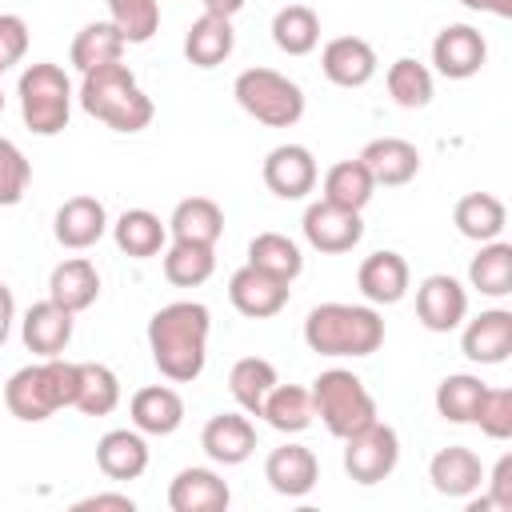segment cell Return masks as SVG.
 Returning a JSON list of instances; mask_svg holds the SVG:
<instances>
[{"instance_id":"cell-1","label":"cell","mask_w":512,"mask_h":512,"mask_svg":"<svg viewBox=\"0 0 512 512\" xmlns=\"http://www.w3.org/2000/svg\"><path fill=\"white\" fill-rule=\"evenodd\" d=\"M212 312L200 300H172L148 320V352L164 380L192 384L208 364Z\"/></svg>"},{"instance_id":"cell-2","label":"cell","mask_w":512,"mask_h":512,"mask_svg":"<svg viewBox=\"0 0 512 512\" xmlns=\"http://www.w3.org/2000/svg\"><path fill=\"white\" fill-rule=\"evenodd\" d=\"M76 100L92 120H100V124H108L112 132H124V136L144 132L156 116L152 96L140 88L136 72L124 60L84 72L80 88H76Z\"/></svg>"},{"instance_id":"cell-3","label":"cell","mask_w":512,"mask_h":512,"mask_svg":"<svg viewBox=\"0 0 512 512\" xmlns=\"http://www.w3.org/2000/svg\"><path fill=\"white\" fill-rule=\"evenodd\" d=\"M304 344L316 356H372L384 344V316L376 304L328 300L304 316Z\"/></svg>"},{"instance_id":"cell-4","label":"cell","mask_w":512,"mask_h":512,"mask_svg":"<svg viewBox=\"0 0 512 512\" xmlns=\"http://www.w3.org/2000/svg\"><path fill=\"white\" fill-rule=\"evenodd\" d=\"M80 392V360H64V356H48V360H32L24 368H16L4 384V404L16 420L24 424H40L60 408H72Z\"/></svg>"},{"instance_id":"cell-5","label":"cell","mask_w":512,"mask_h":512,"mask_svg":"<svg viewBox=\"0 0 512 512\" xmlns=\"http://www.w3.org/2000/svg\"><path fill=\"white\" fill-rule=\"evenodd\" d=\"M16 96H20L24 128L32 136H60L68 128L76 88H72V80L60 64H52V60L28 64L16 80Z\"/></svg>"},{"instance_id":"cell-6","label":"cell","mask_w":512,"mask_h":512,"mask_svg":"<svg viewBox=\"0 0 512 512\" xmlns=\"http://www.w3.org/2000/svg\"><path fill=\"white\" fill-rule=\"evenodd\" d=\"M232 96L264 128H292L304 116V88L276 68H244L232 80Z\"/></svg>"},{"instance_id":"cell-7","label":"cell","mask_w":512,"mask_h":512,"mask_svg":"<svg viewBox=\"0 0 512 512\" xmlns=\"http://www.w3.org/2000/svg\"><path fill=\"white\" fill-rule=\"evenodd\" d=\"M308 392H312V408H316L320 424H324L336 440H344V436H352V432H360L364 424L376 420V396H372L368 384H364L356 372H348V368H328V372H320Z\"/></svg>"},{"instance_id":"cell-8","label":"cell","mask_w":512,"mask_h":512,"mask_svg":"<svg viewBox=\"0 0 512 512\" xmlns=\"http://www.w3.org/2000/svg\"><path fill=\"white\" fill-rule=\"evenodd\" d=\"M400 464V436L392 424H380V416L372 424H364L360 432L344 436V472L348 480L372 488L380 480H388Z\"/></svg>"},{"instance_id":"cell-9","label":"cell","mask_w":512,"mask_h":512,"mask_svg":"<svg viewBox=\"0 0 512 512\" xmlns=\"http://www.w3.org/2000/svg\"><path fill=\"white\" fill-rule=\"evenodd\" d=\"M300 232H304L308 248H316L324 256H340V252H352L364 240V220H360V212L336 208L328 200H312L304 208Z\"/></svg>"},{"instance_id":"cell-10","label":"cell","mask_w":512,"mask_h":512,"mask_svg":"<svg viewBox=\"0 0 512 512\" xmlns=\"http://www.w3.org/2000/svg\"><path fill=\"white\" fill-rule=\"evenodd\" d=\"M488 64V40L472 24H444L432 40V68L444 80H472Z\"/></svg>"},{"instance_id":"cell-11","label":"cell","mask_w":512,"mask_h":512,"mask_svg":"<svg viewBox=\"0 0 512 512\" xmlns=\"http://www.w3.org/2000/svg\"><path fill=\"white\" fill-rule=\"evenodd\" d=\"M288 296H292V284L256 268V264H244L232 272L228 280V300L240 316L248 320H268V316H280L288 308Z\"/></svg>"},{"instance_id":"cell-12","label":"cell","mask_w":512,"mask_h":512,"mask_svg":"<svg viewBox=\"0 0 512 512\" xmlns=\"http://www.w3.org/2000/svg\"><path fill=\"white\" fill-rule=\"evenodd\" d=\"M468 316V288L448 276V272H432L416 284V320L428 332H456Z\"/></svg>"},{"instance_id":"cell-13","label":"cell","mask_w":512,"mask_h":512,"mask_svg":"<svg viewBox=\"0 0 512 512\" xmlns=\"http://www.w3.org/2000/svg\"><path fill=\"white\" fill-rule=\"evenodd\" d=\"M260 176H264V184H268L272 196H280V200H304L316 188L320 168H316L312 148H304V144H276L264 156Z\"/></svg>"},{"instance_id":"cell-14","label":"cell","mask_w":512,"mask_h":512,"mask_svg":"<svg viewBox=\"0 0 512 512\" xmlns=\"http://www.w3.org/2000/svg\"><path fill=\"white\" fill-rule=\"evenodd\" d=\"M72 328H76V312L60 308L56 300H36L28 304L24 320H20V340L32 356L48 360V356H64V348L72 344Z\"/></svg>"},{"instance_id":"cell-15","label":"cell","mask_w":512,"mask_h":512,"mask_svg":"<svg viewBox=\"0 0 512 512\" xmlns=\"http://www.w3.org/2000/svg\"><path fill=\"white\" fill-rule=\"evenodd\" d=\"M460 352L472 364H504L512 356V312L508 308H484L472 320L464 316Z\"/></svg>"},{"instance_id":"cell-16","label":"cell","mask_w":512,"mask_h":512,"mask_svg":"<svg viewBox=\"0 0 512 512\" xmlns=\"http://www.w3.org/2000/svg\"><path fill=\"white\" fill-rule=\"evenodd\" d=\"M108 208L96 200V196H68L56 216H52V236L60 248H72V252H84L92 244L104 240L108 232Z\"/></svg>"},{"instance_id":"cell-17","label":"cell","mask_w":512,"mask_h":512,"mask_svg":"<svg viewBox=\"0 0 512 512\" xmlns=\"http://www.w3.org/2000/svg\"><path fill=\"white\" fill-rule=\"evenodd\" d=\"M356 288H360V296H364L368 304H376V308L400 304V300L408 296V288H412L408 260H404L400 252H392V248H380V252L364 256L360 268H356Z\"/></svg>"},{"instance_id":"cell-18","label":"cell","mask_w":512,"mask_h":512,"mask_svg":"<svg viewBox=\"0 0 512 512\" xmlns=\"http://www.w3.org/2000/svg\"><path fill=\"white\" fill-rule=\"evenodd\" d=\"M376 68H380L376 48L364 36H332L320 48V72L336 88H364L376 76Z\"/></svg>"},{"instance_id":"cell-19","label":"cell","mask_w":512,"mask_h":512,"mask_svg":"<svg viewBox=\"0 0 512 512\" xmlns=\"http://www.w3.org/2000/svg\"><path fill=\"white\" fill-rule=\"evenodd\" d=\"M200 448L212 464L236 468L256 452V424L248 412H216L200 432Z\"/></svg>"},{"instance_id":"cell-20","label":"cell","mask_w":512,"mask_h":512,"mask_svg":"<svg viewBox=\"0 0 512 512\" xmlns=\"http://www.w3.org/2000/svg\"><path fill=\"white\" fill-rule=\"evenodd\" d=\"M264 480H268V488H272L276 496L300 500V496H308V492L316 488V480H320V460H316L312 448L288 440V444H280V448L268 452V460H264Z\"/></svg>"},{"instance_id":"cell-21","label":"cell","mask_w":512,"mask_h":512,"mask_svg":"<svg viewBox=\"0 0 512 512\" xmlns=\"http://www.w3.org/2000/svg\"><path fill=\"white\" fill-rule=\"evenodd\" d=\"M232 504V492L216 468H180L168 484V508L172 512H224Z\"/></svg>"},{"instance_id":"cell-22","label":"cell","mask_w":512,"mask_h":512,"mask_svg":"<svg viewBox=\"0 0 512 512\" xmlns=\"http://www.w3.org/2000/svg\"><path fill=\"white\" fill-rule=\"evenodd\" d=\"M132 428L144 436H172L184 424V396L172 384H144L128 400Z\"/></svg>"},{"instance_id":"cell-23","label":"cell","mask_w":512,"mask_h":512,"mask_svg":"<svg viewBox=\"0 0 512 512\" xmlns=\"http://www.w3.org/2000/svg\"><path fill=\"white\" fill-rule=\"evenodd\" d=\"M360 164L372 172L376 188H380V184H384V188H400V184L416 180V172H420V152H416V144L404 140V136H376V140H368V144L360 148Z\"/></svg>"},{"instance_id":"cell-24","label":"cell","mask_w":512,"mask_h":512,"mask_svg":"<svg viewBox=\"0 0 512 512\" xmlns=\"http://www.w3.org/2000/svg\"><path fill=\"white\" fill-rule=\"evenodd\" d=\"M428 480H432V488H436L440 496H448V500H468V496H476V488L484 484V464H480V456H476L472 448L448 444V448H440V452L428 460Z\"/></svg>"},{"instance_id":"cell-25","label":"cell","mask_w":512,"mask_h":512,"mask_svg":"<svg viewBox=\"0 0 512 512\" xmlns=\"http://www.w3.org/2000/svg\"><path fill=\"white\" fill-rule=\"evenodd\" d=\"M96 468L108 480H140L148 472V440L136 428H112L96 440Z\"/></svg>"},{"instance_id":"cell-26","label":"cell","mask_w":512,"mask_h":512,"mask_svg":"<svg viewBox=\"0 0 512 512\" xmlns=\"http://www.w3.org/2000/svg\"><path fill=\"white\" fill-rule=\"evenodd\" d=\"M108 228H112L116 248L124 256H132V260H152V256H160L168 248V220H160L148 208H128Z\"/></svg>"},{"instance_id":"cell-27","label":"cell","mask_w":512,"mask_h":512,"mask_svg":"<svg viewBox=\"0 0 512 512\" xmlns=\"http://www.w3.org/2000/svg\"><path fill=\"white\" fill-rule=\"evenodd\" d=\"M48 300H56L68 312H84L100 300V272L88 256H68L48 276Z\"/></svg>"},{"instance_id":"cell-28","label":"cell","mask_w":512,"mask_h":512,"mask_svg":"<svg viewBox=\"0 0 512 512\" xmlns=\"http://www.w3.org/2000/svg\"><path fill=\"white\" fill-rule=\"evenodd\" d=\"M232 48H236V32H232V20H228V16L204 12V16H196V20L188 24V32H184V56H188V64H196V68H216V64H224V60L232 56Z\"/></svg>"},{"instance_id":"cell-29","label":"cell","mask_w":512,"mask_h":512,"mask_svg":"<svg viewBox=\"0 0 512 512\" xmlns=\"http://www.w3.org/2000/svg\"><path fill=\"white\" fill-rule=\"evenodd\" d=\"M124 48H128V40L120 36V28H116L112 20H92V24H84V28L72 36L68 60H72V68L84 76V72H92V68H104V64L124 60Z\"/></svg>"},{"instance_id":"cell-30","label":"cell","mask_w":512,"mask_h":512,"mask_svg":"<svg viewBox=\"0 0 512 512\" xmlns=\"http://www.w3.org/2000/svg\"><path fill=\"white\" fill-rule=\"evenodd\" d=\"M372 196H376V180L360 164V156L356 160H336L320 180V200H328L336 208H348V212H364Z\"/></svg>"},{"instance_id":"cell-31","label":"cell","mask_w":512,"mask_h":512,"mask_svg":"<svg viewBox=\"0 0 512 512\" xmlns=\"http://www.w3.org/2000/svg\"><path fill=\"white\" fill-rule=\"evenodd\" d=\"M168 236L172 240H192V244H216L224 236V208L212 196H188L172 208Z\"/></svg>"},{"instance_id":"cell-32","label":"cell","mask_w":512,"mask_h":512,"mask_svg":"<svg viewBox=\"0 0 512 512\" xmlns=\"http://www.w3.org/2000/svg\"><path fill=\"white\" fill-rule=\"evenodd\" d=\"M468 288H476L488 300H504L512 292V244L508 240H484L476 256L468 260Z\"/></svg>"},{"instance_id":"cell-33","label":"cell","mask_w":512,"mask_h":512,"mask_svg":"<svg viewBox=\"0 0 512 512\" xmlns=\"http://www.w3.org/2000/svg\"><path fill=\"white\" fill-rule=\"evenodd\" d=\"M452 224H456V232H460L464 240L484 244V240H496V236L504 232L508 208H504V200L492 196V192H468V196L456 200Z\"/></svg>"},{"instance_id":"cell-34","label":"cell","mask_w":512,"mask_h":512,"mask_svg":"<svg viewBox=\"0 0 512 512\" xmlns=\"http://www.w3.org/2000/svg\"><path fill=\"white\" fill-rule=\"evenodd\" d=\"M164 280L176 288H200L216 272V244H192V240H172L160 252Z\"/></svg>"},{"instance_id":"cell-35","label":"cell","mask_w":512,"mask_h":512,"mask_svg":"<svg viewBox=\"0 0 512 512\" xmlns=\"http://www.w3.org/2000/svg\"><path fill=\"white\" fill-rule=\"evenodd\" d=\"M260 420L284 436H296L304 428H312L316 420V408H312V392L300 388V384H276L268 396H264V408H260Z\"/></svg>"},{"instance_id":"cell-36","label":"cell","mask_w":512,"mask_h":512,"mask_svg":"<svg viewBox=\"0 0 512 512\" xmlns=\"http://www.w3.org/2000/svg\"><path fill=\"white\" fill-rule=\"evenodd\" d=\"M384 88H388V96H392L396 108L416 112V108H428V104H432V96H436V76H432L428 64H420V60H412V56H400V60L388 64Z\"/></svg>"},{"instance_id":"cell-37","label":"cell","mask_w":512,"mask_h":512,"mask_svg":"<svg viewBox=\"0 0 512 512\" xmlns=\"http://www.w3.org/2000/svg\"><path fill=\"white\" fill-rule=\"evenodd\" d=\"M276 384H280L276 364L264 360V356H244V360H236L232 372H228V392H232V400L240 404V412H248V416H260L264 396H268Z\"/></svg>"},{"instance_id":"cell-38","label":"cell","mask_w":512,"mask_h":512,"mask_svg":"<svg viewBox=\"0 0 512 512\" xmlns=\"http://www.w3.org/2000/svg\"><path fill=\"white\" fill-rule=\"evenodd\" d=\"M272 44L284 56H308L320 44V16L308 4H284L272 16Z\"/></svg>"},{"instance_id":"cell-39","label":"cell","mask_w":512,"mask_h":512,"mask_svg":"<svg viewBox=\"0 0 512 512\" xmlns=\"http://www.w3.org/2000/svg\"><path fill=\"white\" fill-rule=\"evenodd\" d=\"M248 264H256V268H264V272H272V276L292 284L304 272V252L284 232H256L248 240Z\"/></svg>"},{"instance_id":"cell-40","label":"cell","mask_w":512,"mask_h":512,"mask_svg":"<svg viewBox=\"0 0 512 512\" xmlns=\"http://www.w3.org/2000/svg\"><path fill=\"white\" fill-rule=\"evenodd\" d=\"M484 380L472 376V372H452L436 384V412L448 420V424H472L476 420V408H480V396H484Z\"/></svg>"},{"instance_id":"cell-41","label":"cell","mask_w":512,"mask_h":512,"mask_svg":"<svg viewBox=\"0 0 512 512\" xmlns=\"http://www.w3.org/2000/svg\"><path fill=\"white\" fill-rule=\"evenodd\" d=\"M120 404V376L108 364L80 360V392H76V412L84 416H108Z\"/></svg>"},{"instance_id":"cell-42","label":"cell","mask_w":512,"mask_h":512,"mask_svg":"<svg viewBox=\"0 0 512 512\" xmlns=\"http://www.w3.org/2000/svg\"><path fill=\"white\" fill-rule=\"evenodd\" d=\"M108 20L128 44H148L160 28V0H108Z\"/></svg>"},{"instance_id":"cell-43","label":"cell","mask_w":512,"mask_h":512,"mask_svg":"<svg viewBox=\"0 0 512 512\" xmlns=\"http://www.w3.org/2000/svg\"><path fill=\"white\" fill-rule=\"evenodd\" d=\"M28 184H32V164H28V156H24L8 136H0V208L20 204L24 192H28Z\"/></svg>"},{"instance_id":"cell-44","label":"cell","mask_w":512,"mask_h":512,"mask_svg":"<svg viewBox=\"0 0 512 512\" xmlns=\"http://www.w3.org/2000/svg\"><path fill=\"white\" fill-rule=\"evenodd\" d=\"M472 424H476L488 440H508V436H512V388H484Z\"/></svg>"},{"instance_id":"cell-45","label":"cell","mask_w":512,"mask_h":512,"mask_svg":"<svg viewBox=\"0 0 512 512\" xmlns=\"http://www.w3.org/2000/svg\"><path fill=\"white\" fill-rule=\"evenodd\" d=\"M28 52V20L16 12H0V64L12 68Z\"/></svg>"},{"instance_id":"cell-46","label":"cell","mask_w":512,"mask_h":512,"mask_svg":"<svg viewBox=\"0 0 512 512\" xmlns=\"http://www.w3.org/2000/svg\"><path fill=\"white\" fill-rule=\"evenodd\" d=\"M484 480H488V504L496 508V512H512V452H504L496 464H492V472H484Z\"/></svg>"},{"instance_id":"cell-47","label":"cell","mask_w":512,"mask_h":512,"mask_svg":"<svg viewBox=\"0 0 512 512\" xmlns=\"http://www.w3.org/2000/svg\"><path fill=\"white\" fill-rule=\"evenodd\" d=\"M76 512H88V508H116V512H136V500L128 492H92L84 500L72 504Z\"/></svg>"},{"instance_id":"cell-48","label":"cell","mask_w":512,"mask_h":512,"mask_svg":"<svg viewBox=\"0 0 512 512\" xmlns=\"http://www.w3.org/2000/svg\"><path fill=\"white\" fill-rule=\"evenodd\" d=\"M12 324H16V296H12V288L0 280V348H4L8 336H12Z\"/></svg>"},{"instance_id":"cell-49","label":"cell","mask_w":512,"mask_h":512,"mask_svg":"<svg viewBox=\"0 0 512 512\" xmlns=\"http://www.w3.org/2000/svg\"><path fill=\"white\" fill-rule=\"evenodd\" d=\"M460 4L472 8V12H492V16H500V20L512 16V0H460Z\"/></svg>"},{"instance_id":"cell-50","label":"cell","mask_w":512,"mask_h":512,"mask_svg":"<svg viewBox=\"0 0 512 512\" xmlns=\"http://www.w3.org/2000/svg\"><path fill=\"white\" fill-rule=\"evenodd\" d=\"M200 4H204V12H212V16H228V20H232L248 0H200Z\"/></svg>"},{"instance_id":"cell-51","label":"cell","mask_w":512,"mask_h":512,"mask_svg":"<svg viewBox=\"0 0 512 512\" xmlns=\"http://www.w3.org/2000/svg\"><path fill=\"white\" fill-rule=\"evenodd\" d=\"M0 112H4V92H0Z\"/></svg>"},{"instance_id":"cell-52","label":"cell","mask_w":512,"mask_h":512,"mask_svg":"<svg viewBox=\"0 0 512 512\" xmlns=\"http://www.w3.org/2000/svg\"><path fill=\"white\" fill-rule=\"evenodd\" d=\"M4 72H8V68H4V64H0V76H4Z\"/></svg>"}]
</instances>
